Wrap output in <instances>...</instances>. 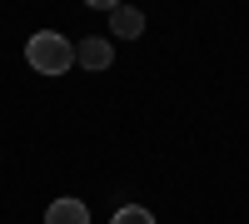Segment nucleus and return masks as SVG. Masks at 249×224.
Segmentation results:
<instances>
[{
  "label": "nucleus",
  "mask_w": 249,
  "mask_h": 224,
  "mask_svg": "<svg viewBox=\"0 0 249 224\" xmlns=\"http://www.w3.org/2000/svg\"><path fill=\"white\" fill-rule=\"evenodd\" d=\"M25 60L40 70V75H65L70 65H75V45L60 30H35L30 40H25Z\"/></svg>",
  "instance_id": "obj_1"
},
{
  "label": "nucleus",
  "mask_w": 249,
  "mask_h": 224,
  "mask_svg": "<svg viewBox=\"0 0 249 224\" xmlns=\"http://www.w3.org/2000/svg\"><path fill=\"white\" fill-rule=\"evenodd\" d=\"M75 60H80L85 70H105L110 60H115V45H110L105 35H85V40H80V50H75Z\"/></svg>",
  "instance_id": "obj_2"
},
{
  "label": "nucleus",
  "mask_w": 249,
  "mask_h": 224,
  "mask_svg": "<svg viewBox=\"0 0 249 224\" xmlns=\"http://www.w3.org/2000/svg\"><path fill=\"white\" fill-rule=\"evenodd\" d=\"M140 30H144V15L135 5H115L110 10V35L115 40H140Z\"/></svg>",
  "instance_id": "obj_3"
},
{
  "label": "nucleus",
  "mask_w": 249,
  "mask_h": 224,
  "mask_svg": "<svg viewBox=\"0 0 249 224\" xmlns=\"http://www.w3.org/2000/svg\"><path fill=\"white\" fill-rule=\"evenodd\" d=\"M45 224H90V209L65 194V199H55V205L45 209Z\"/></svg>",
  "instance_id": "obj_4"
},
{
  "label": "nucleus",
  "mask_w": 249,
  "mask_h": 224,
  "mask_svg": "<svg viewBox=\"0 0 249 224\" xmlns=\"http://www.w3.org/2000/svg\"><path fill=\"white\" fill-rule=\"evenodd\" d=\"M110 224H155V214H150V209H144V205H120Z\"/></svg>",
  "instance_id": "obj_5"
}]
</instances>
